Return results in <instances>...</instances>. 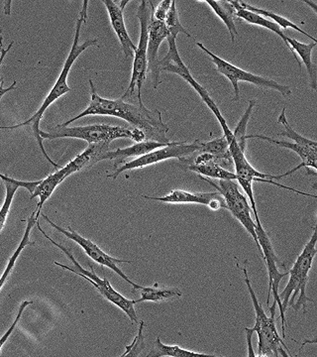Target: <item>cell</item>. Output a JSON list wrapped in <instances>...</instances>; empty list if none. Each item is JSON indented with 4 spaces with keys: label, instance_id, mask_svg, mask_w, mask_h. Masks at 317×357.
<instances>
[{
    "label": "cell",
    "instance_id": "cell-1",
    "mask_svg": "<svg viewBox=\"0 0 317 357\" xmlns=\"http://www.w3.org/2000/svg\"><path fill=\"white\" fill-rule=\"evenodd\" d=\"M91 88V102L84 112L72 117L70 121L59 124L61 128H69L70 124L89 116V115H105V116H114L123 119L130 124L131 128L139 129L146 135V140L156 141L163 144H170L167 134L169 132V126L164 123L162 114L159 110H152L145 107L144 103L127 102L121 98L117 100H108L102 98L98 93L93 79H89Z\"/></svg>",
    "mask_w": 317,
    "mask_h": 357
},
{
    "label": "cell",
    "instance_id": "cell-11",
    "mask_svg": "<svg viewBox=\"0 0 317 357\" xmlns=\"http://www.w3.org/2000/svg\"><path fill=\"white\" fill-rule=\"evenodd\" d=\"M199 178L206 181L222 195L225 204H226V210L231 213V215L243 225L244 229L247 230L248 234L252 236L261 255V249L255 232L256 223L252 218V208H251L247 197L244 196L239 190L238 183L234 180H218V183H215L211 178L201 177V176H199Z\"/></svg>",
    "mask_w": 317,
    "mask_h": 357
},
{
    "label": "cell",
    "instance_id": "cell-17",
    "mask_svg": "<svg viewBox=\"0 0 317 357\" xmlns=\"http://www.w3.org/2000/svg\"><path fill=\"white\" fill-rule=\"evenodd\" d=\"M252 138H257V139L267 141L270 144L276 145V146L286 148V149L292 150V151L297 153L300 158L302 159V163L300 165L292 169L283 175H279V180L283 178L288 177V176L293 175V173L297 172L300 169H307V174L312 175L311 169H314V172L317 170V146H305V145L297 144L295 142H286V141H281L274 139V138L268 137V136L259 135H247L246 139H252Z\"/></svg>",
    "mask_w": 317,
    "mask_h": 357
},
{
    "label": "cell",
    "instance_id": "cell-32",
    "mask_svg": "<svg viewBox=\"0 0 317 357\" xmlns=\"http://www.w3.org/2000/svg\"><path fill=\"white\" fill-rule=\"evenodd\" d=\"M32 301H24L22 304L20 305V311H18L17 316H16L15 319H14L13 325L10 326V328L7 330V332L2 335L1 338H0V352L2 351V347L6 344L7 340H8L9 337H10L11 333H13V331L15 330L16 326L20 323L21 317H22L23 312L26 309V307L29 306V305H32Z\"/></svg>",
    "mask_w": 317,
    "mask_h": 357
},
{
    "label": "cell",
    "instance_id": "cell-29",
    "mask_svg": "<svg viewBox=\"0 0 317 357\" xmlns=\"http://www.w3.org/2000/svg\"><path fill=\"white\" fill-rule=\"evenodd\" d=\"M278 123L281 124L285 128L284 132L279 133L281 136H285V137L290 138L293 142L297 143V144L305 145V146H317V142L316 140H311L309 138H305L304 136L300 135L288 123V119H286V107H284L279 114L278 117Z\"/></svg>",
    "mask_w": 317,
    "mask_h": 357
},
{
    "label": "cell",
    "instance_id": "cell-18",
    "mask_svg": "<svg viewBox=\"0 0 317 357\" xmlns=\"http://www.w3.org/2000/svg\"><path fill=\"white\" fill-rule=\"evenodd\" d=\"M169 144H163V143L156 142V141L145 140L143 142L134 143L131 146L126 148H118L116 150H109L103 155V160H114V169L118 168L124 164L127 163V160L130 158H139L143 155L154 151L158 148L167 146Z\"/></svg>",
    "mask_w": 317,
    "mask_h": 357
},
{
    "label": "cell",
    "instance_id": "cell-35",
    "mask_svg": "<svg viewBox=\"0 0 317 357\" xmlns=\"http://www.w3.org/2000/svg\"><path fill=\"white\" fill-rule=\"evenodd\" d=\"M278 352L279 356L281 357H293L292 354H290V351H286L284 347H279Z\"/></svg>",
    "mask_w": 317,
    "mask_h": 357
},
{
    "label": "cell",
    "instance_id": "cell-24",
    "mask_svg": "<svg viewBox=\"0 0 317 357\" xmlns=\"http://www.w3.org/2000/svg\"><path fill=\"white\" fill-rule=\"evenodd\" d=\"M145 357H222L213 356V354H201L187 351L178 345L165 344L161 342V338L157 337L156 342L153 345L151 351Z\"/></svg>",
    "mask_w": 317,
    "mask_h": 357
},
{
    "label": "cell",
    "instance_id": "cell-10",
    "mask_svg": "<svg viewBox=\"0 0 317 357\" xmlns=\"http://www.w3.org/2000/svg\"><path fill=\"white\" fill-rule=\"evenodd\" d=\"M176 39L177 38L173 36H169L168 39H167L169 44V51L165 57L162 59L161 61H159L160 72L171 73V74H176L183 77V79L187 82V83L196 91L197 95L201 96L203 102L208 105V109L212 112L216 119L219 122L222 130H224V129L229 128L226 121H225L222 112L218 109L217 105H216L215 100H212L208 91L192 77L189 68L185 64L183 59L180 58Z\"/></svg>",
    "mask_w": 317,
    "mask_h": 357
},
{
    "label": "cell",
    "instance_id": "cell-12",
    "mask_svg": "<svg viewBox=\"0 0 317 357\" xmlns=\"http://www.w3.org/2000/svg\"><path fill=\"white\" fill-rule=\"evenodd\" d=\"M199 148H201V141L199 140L192 143L171 142L167 146L158 148L154 151L143 155L139 158L127 162L124 165L115 169L114 172L108 174L107 178L116 180L121 174L126 172V171L145 168V167L155 165V164H158L165 160L185 158V157L192 156L196 152H199Z\"/></svg>",
    "mask_w": 317,
    "mask_h": 357
},
{
    "label": "cell",
    "instance_id": "cell-37",
    "mask_svg": "<svg viewBox=\"0 0 317 357\" xmlns=\"http://www.w3.org/2000/svg\"><path fill=\"white\" fill-rule=\"evenodd\" d=\"M0 178H1V181H6L8 178V176L3 175V174L0 173Z\"/></svg>",
    "mask_w": 317,
    "mask_h": 357
},
{
    "label": "cell",
    "instance_id": "cell-22",
    "mask_svg": "<svg viewBox=\"0 0 317 357\" xmlns=\"http://www.w3.org/2000/svg\"><path fill=\"white\" fill-rule=\"evenodd\" d=\"M229 3L233 6L235 16H237V18L246 21V22L250 23V24L261 26V27H264L266 28V29L271 30V31H273L275 34L278 35L279 38H281V40L285 42L286 47H288L291 51L288 41H286L288 36H286L279 25H277L276 23L273 22V21L263 17V16L259 15V14L251 13V11L242 8V7L238 4V1H229Z\"/></svg>",
    "mask_w": 317,
    "mask_h": 357
},
{
    "label": "cell",
    "instance_id": "cell-6",
    "mask_svg": "<svg viewBox=\"0 0 317 357\" xmlns=\"http://www.w3.org/2000/svg\"><path fill=\"white\" fill-rule=\"evenodd\" d=\"M37 227L40 230L42 234L53 245H55L56 248L62 250L68 257L70 258V261L74 263L75 268H72L70 266H67V265L61 264L57 261H55L56 265L59 267H62L63 269L68 270V271L72 272L77 275V276L82 277L84 280L88 281L91 285H93V287L98 291L105 299L109 301L110 303L115 305V306L118 307L121 311L125 312L126 316L128 317L129 319H130L131 323L133 325H137L139 323V319H138L137 312H136L135 305L137 304V301L136 300H129L127 298L122 296L121 293L117 292L116 290L114 287H112L110 282L107 280V278H100V277L96 275L95 270H93V267L91 265V271H88V270L84 269L79 262L77 261L76 258L74 257L72 253L70 252V249L65 248L62 244L56 243L54 239H52L46 232L42 229L41 225H40L39 222L36 223Z\"/></svg>",
    "mask_w": 317,
    "mask_h": 357
},
{
    "label": "cell",
    "instance_id": "cell-14",
    "mask_svg": "<svg viewBox=\"0 0 317 357\" xmlns=\"http://www.w3.org/2000/svg\"><path fill=\"white\" fill-rule=\"evenodd\" d=\"M153 8V7H152ZM171 36L170 31L165 24V22H161L153 17L152 13L150 16L149 26H148V72L151 76L153 88L158 89L161 84V72L159 69L158 52L159 47L161 46L164 40L168 39Z\"/></svg>",
    "mask_w": 317,
    "mask_h": 357
},
{
    "label": "cell",
    "instance_id": "cell-8",
    "mask_svg": "<svg viewBox=\"0 0 317 357\" xmlns=\"http://www.w3.org/2000/svg\"><path fill=\"white\" fill-rule=\"evenodd\" d=\"M196 46L201 51H203L206 56L210 58L213 64L215 65L216 70L219 74H222V76L229 79L230 83L233 86L234 100H236V102L240 98V91H239L238 88L239 82H246V83L252 84L260 89H273V91L281 93L283 98H288V96H292V89H291L290 86L279 84L278 82L274 81V79L258 76V75L253 74V73L241 69V68L227 62L224 59L216 56L215 54L208 50L201 42H196Z\"/></svg>",
    "mask_w": 317,
    "mask_h": 357
},
{
    "label": "cell",
    "instance_id": "cell-5",
    "mask_svg": "<svg viewBox=\"0 0 317 357\" xmlns=\"http://www.w3.org/2000/svg\"><path fill=\"white\" fill-rule=\"evenodd\" d=\"M237 267L240 268L243 272L244 281H245L246 287L248 289L249 295H250L251 301L255 311V325L251 330L258 335V354H264L269 357H279V349L281 347H285L288 351L284 338L279 337L278 328L276 326V314L278 307L276 304L269 307L270 316H268L265 312L264 307L260 304L255 291L251 284L250 278H249L247 263L244 266L237 263Z\"/></svg>",
    "mask_w": 317,
    "mask_h": 357
},
{
    "label": "cell",
    "instance_id": "cell-38",
    "mask_svg": "<svg viewBox=\"0 0 317 357\" xmlns=\"http://www.w3.org/2000/svg\"><path fill=\"white\" fill-rule=\"evenodd\" d=\"M126 352H127V349H125V351H124L123 354H122L121 356H118V357H123L124 356H125Z\"/></svg>",
    "mask_w": 317,
    "mask_h": 357
},
{
    "label": "cell",
    "instance_id": "cell-26",
    "mask_svg": "<svg viewBox=\"0 0 317 357\" xmlns=\"http://www.w3.org/2000/svg\"><path fill=\"white\" fill-rule=\"evenodd\" d=\"M238 4L242 7V8L246 9V10L251 11V13L256 14H259V15L267 18V20H273V22L276 23L277 25H279V27L283 28V29L286 30L288 29V28H292V29L295 30V31L304 34V36L307 37V38L312 40V42H317L314 37H312L311 35L309 34V33L304 31L300 26L293 23V21L286 20L284 16L272 13V11L267 10V9L259 8V7L251 6V4L247 3V2L238 1Z\"/></svg>",
    "mask_w": 317,
    "mask_h": 357
},
{
    "label": "cell",
    "instance_id": "cell-36",
    "mask_svg": "<svg viewBox=\"0 0 317 357\" xmlns=\"http://www.w3.org/2000/svg\"><path fill=\"white\" fill-rule=\"evenodd\" d=\"M0 47H3V37H2V30H0Z\"/></svg>",
    "mask_w": 317,
    "mask_h": 357
},
{
    "label": "cell",
    "instance_id": "cell-9",
    "mask_svg": "<svg viewBox=\"0 0 317 357\" xmlns=\"http://www.w3.org/2000/svg\"><path fill=\"white\" fill-rule=\"evenodd\" d=\"M256 236L261 249V256L266 264L268 277H269V289H268L267 306L270 307V296L274 295V304L277 305L281 321V337H286V316L281 311V300H279V288L281 280L288 276V271L281 272L279 266L286 268L285 263L279 260V256L275 251L273 243L269 234L263 227L262 222L256 223Z\"/></svg>",
    "mask_w": 317,
    "mask_h": 357
},
{
    "label": "cell",
    "instance_id": "cell-16",
    "mask_svg": "<svg viewBox=\"0 0 317 357\" xmlns=\"http://www.w3.org/2000/svg\"><path fill=\"white\" fill-rule=\"evenodd\" d=\"M129 2H130L129 0L118 2L112 1V0H102V3L105 4L108 16H109L110 23H111L117 38L121 42L122 51H123L126 59L133 58L134 52L136 50V45L133 43L129 36L125 21H124V9Z\"/></svg>",
    "mask_w": 317,
    "mask_h": 357
},
{
    "label": "cell",
    "instance_id": "cell-34",
    "mask_svg": "<svg viewBox=\"0 0 317 357\" xmlns=\"http://www.w3.org/2000/svg\"><path fill=\"white\" fill-rule=\"evenodd\" d=\"M171 1L165 0V1L160 2L158 6H153L152 15L155 20L161 21V22H165L167 13H168L169 9H170Z\"/></svg>",
    "mask_w": 317,
    "mask_h": 357
},
{
    "label": "cell",
    "instance_id": "cell-21",
    "mask_svg": "<svg viewBox=\"0 0 317 357\" xmlns=\"http://www.w3.org/2000/svg\"><path fill=\"white\" fill-rule=\"evenodd\" d=\"M133 292H139L140 299L136 300L137 303L153 302L159 303L173 299V298H180L183 296L182 291L176 287H168L165 285H160L159 283L154 284L151 287H144L139 285Z\"/></svg>",
    "mask_w": 317,
    "mask_h": 357
},
{
    "label": "cell",
    "instance_id": "cell-23",
    "mask_svg": "<svg viewBox=\"0 0 317 357\" xmlns=\"http://www.w3.org/2000/svg\"><path fill=\"white\" fill-rule=\"evenodd\" d=\"M199 153H208L213 155L216 158L222 160L223 165L226 170L230 171L231 167H234L231 155L229 152V141L224 136L215 138L208 142H201Z\"/></svg>",
    "mask_w": 317,
    "mask_h": 357
},
{
    "label": "cell",
    "instance_id": "cell-28",
    "mask_svg": "<svg viewBox=\"0 0 317 357\" xmlns=\"http://www.w3.org/2000/svg\"><path fill=\"white\" fill-rule=\"evenodd\" d=\"M256 105V100H249V105L245 112L242 115L240 121L237 124L236 128H235L233 136L235 140H236L237 144L240 147L242 151L246 152V148H247V142H246V130H247L248 122L250 121L251 115L253 114L254 107Z\"/></svg>",
    "mask_w": 317,
    "mask_h": 357
},
{
    "label": "cell",
    "instance_id": "cell-30",
    "mask_svg": "<svg viewBox=\"0 0 317 357\" xmlns=\"http://www.w3.org/2000/svg\"><path fill=\"white\" fill-rule=\"evenodd\" d=\"M165 24L169 31H170L171 36L177 38L180 33H184L185 36L192 37L184 26L180 24V16H178L176 1H171L170 9H169L168 13H167Z\"/></svg>",
    "mask_w": 317,
    "mask_h": 357
},
{
    "label": "cell",
    "instance_id": "cell-4",
    "mask_svg": "<svg viewBox=\"0 0 317 357\" xmlns=\"http://www.w3.org/2000/svg\"><path fill=\"white\" fill-rule=\"evenodd\" d=\"M42 139H59V138H76L86 141L89 144L110 145L112 141L119 138H128L135 143L146 140L143 131L133 128L107 126V124H93L88 126H75V128H61L55 126L49 131L40 129Z\"/></svg>",
    "mask_w": 317,
    "mask_h": 357
},
{
    "label": "cell",
    "instance_id": "cell-33",
    "mask_svg": "<svg viewBox=\"0 0 317 357\" xmlns=\"http://www.w3.org/2000/svg\"><path fill=\"white\" fill-rule=\"evenodd\" d=\"M13 44L14 42H11L6 49H4L3 47H0V68H1L2 63H3L7 54H8V52L10 51L11 48H13ZM16 84H17V81H14L13 84H11L10 86H8V88H4V79H0V100H1V98H3V96H6L7 93L15 89Z\"/></svg>",
    "mask_w": 317,
    "mask_h": 357
},
{
    "label": "cell",
    "instance_id": "cell-3",
    "mask_svg": "<svg viewBox=\"0 0 317 357\" xmlns=\"http://www.w3.org/2000/svg\"><path fill=\"white\" fill-rule=\"evenodd\" d=\"M314 227L312 236L307 243L305 244L302 253L298 255L293 266L288 270V284L283 292L279 294L281 311L286 316V310L290 307L295 312L302 310L307 312V304L314 302L307 296V286L309 280V272H311L314 258L317 253V230Z\"/></svg>",
    "mask_w": 317,
    "mask_h": 357
},
{
    "label": "cell",
    "instance_id": "cell-20",
    "mask_svg": "<svg viewBox=\"0 0 317 357\" xmlns=\"http://www.w3.org/2000/svg\"><path fill=\"white\" fill-rule=\"evenodd\" d=\"M4 185H6V196L4 199V203L0 208V231L6 227L7 218H8L9 211H10L11 204H13L14 196L20 188H24L28 190V192H34L35 188L38 185L39 181L36 182H25V181H18L15 178L8 177L7 180L2 181Z\"/></svg>",
    "mask_w": 317,
    "mask_h": 357
},
{
    "label": "cell",
    "instance_id": "cell-31",
    "mask_svg": "<svg viewBox=\"0 0 317 357\" xmlns=\"http://www.w3.org/2000/svg\"><path fill=\"white\" fill-rule=\"evenodd\" d=\"M144 321H141L139 328H138L137 335L134 337L133 342L127 345V352L123 357H138L141 351L144 349Z\"/></svg>",
    "mask_w": 317,
    "mask_h": 357
},
{
    "label": "cell",
    "instance_id": "cell-25",
    "mask_svg": "<svg viewBox=\"0 0 317 357\" xmlns=\"http://www.w3.org/2000/svg\"><path fill=\"white\" fill-rule=\"evenodd\" d=\"M37 222H38V218H36V211L32 213L27 220V225H26V229L24 232V236H23L22 241H20V245H18L17 249H16L15 252L13 253V256H11L10 259H9L8 263H7V266L6 270H4L3 274H2L1 278H0V290H1L2 287H3L4 284L8 279L9 275H10L11 272H13L14 266H15V263L17 261L18 257H20L21 252L24 250L26 246L34 245L35 243H31L30 241L29 237L30 234H31V230L33 227L36 225Z\"/></svg>",
    "mask_w": 317,
    "mask_h": 357
},
{
    "label": "cell",
    "instance_id": "cell-7",
    "mask_svg": "<svg viewBox=\"0 0 317 357\" xmlns=\"http://www.w3.org/2000/svg\"><path fill=\"white\" fill-rule=\"evenodd\" d=\"M153 6H154L153 2L143 0L138 7L137 17L140 23L139 42L134 52L132 76H131L130 84H129L125 93L121 96L122 100H124L133 96L135 89H137L138 103H143L142 88L148 73V26H149Z\"/></svg>",
    "mask_w": 317,
    "mask_h": 357
},
{
    "label": "cell",
    "instance_id": "cell-27",
    "mask_svg": "<svg viewBox=\"0 0 317 357\" xmlns=\"http://www.w3.org/2000/svg\"><path fill=\"white\" fill-rule=\"evenodd\" d=\"M204 3L210 6L213 13L223 21V23L229 29L232 43H235L238 31H237L236 25H235L233 6L229 3V1H206Z\"/></svg>",
    "mask_w": 317,
    "mask_h": 357
},
{
    "label": "cell",
    "instance_id": "cell-2",
    "mask_svg": "<svg viewBox=\"0 0 317 357\" xmlns=\"http://www.w3.org/2000/svg\"><path fill=\"white\" fill-rule=\"evenodd\" d=\"M88 1H84L83 8L79 11V17H77V20L76 33H75L74 42H72L69 56H68L67 60H65V64H63L60 77H59L57 82L54 84L49 95L45 98L44 102L42 103L40 109L33 114L32 117H30L28 121L22 122V123L16 124V126H0V130H13V129L20 128L29 129L33 136H34L35 139H36L37 143H38L42 154L44 155L45 158L47 159L49 163L55 167L56 170H59V165L47 154L43 145V139H42L41 136H40V121L43 119L45 112L50 107L52 103L55 102L61 96L70 91V86H68L67 84V79L70 74V70L72 69L74 63L76 62L77 59L79 58L81 54L84 53L86 49L89 48V47H98V39L96 38L86 40L83 44L79 43V37H81L82 27H83L84 23L86 22V20H88Z\"/></svg>",
    "mask_w": 317,
    "mask_h": 357
},
{
    "label": "cell",
    "instance_id": "cell-19",
    "mask_svg": "<svg viewBox=\"0 0 317 357\" xmlns=\"http://www.w3.org/2000/svg\"><path fill=\"white\" fill-rule=\"evenodd\" d=\"M288 46H290L291 52L293 55V58L297 61L298 67L302 69V63H300V57L302 59V63L307 68V74L309 77V86L316 91L317 86V72L316 66L312 62V51L316 48L317 42H311L309 44L302 43V42L297 41V40L290 38L288 37L286 39Z\"/></svg>",
    "mask_w": 317,
    "mask_h": 357
},
{
    "label": "cell",
    "instance_id": "cell-13",
    "mask_svg": "<svg viewBox=\"0 0 317 357\" xmlns=\"http://www.w3.org/2000/svg\"><path fill=\"white\" fill-rule=\"evenodd\" d=\"M42 218H43V220H46L52 227L57 229L59 232H61L63 236H67L68 238L70 239V241H75V243L79 244V245L84 249L86 255H88L91 260L98 263L100 265H102V266L109 268L110 270L115 272V273L118 275L121 278L127 282L129 285L132 286L133 290H136V289L139 287L138 284H136L135 282L131 280V279L129 278L123 271H122L121 268L118 267L119 263H132V261L112 257V256L105 252V251H103L98 244H95L93 241H89V239L86 238V237L82 236L81 234H77L76 230L72 229V227H68L67 229H63V227H59L58 225H56L55 222H52L50 218L47 217L46 215H42Z\"/></svg>",
    "mask_w": 317,
    "mask_h": 357
},
{
    "label": "cell",
    "instance_id": "cell-15",
    "mask_svg": "<svg viewBox=\"0 0 317 357\" xmlns=\"http://www.w3.org/2000/svg\"><path fill=\"white\" fill-rule=\"evenodd\" d=\"M143 198L152 199V201L162 202V203L180 204H196L208 206L210 210L218 211L220 208L226 210V204L222 195L218 192H187L185 190H171L168 195L164 197L143 196Z\"/></svg>",
    "mask_w": 317,
    "mask_h": 357
}]
</instances>
